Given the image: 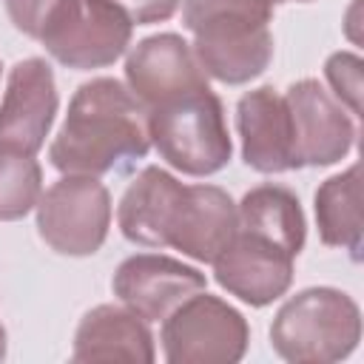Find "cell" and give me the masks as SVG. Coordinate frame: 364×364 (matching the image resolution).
<instances>
[{"instance_id":"obj_1","label":"cell","mask_w":364,"mask_h":364,"mask_svg":"<svg viewBox=\"0 0 364 364\" xmlns=\"http://www.w3.org/2000/svg\"><path fill=\"white\" fill-rule=\"evenodd\" d=\"M148 148V108L125 82L97 77L74 91L48 159L63 173L102 176L142 159Z\"/></svg>"},{"instance_id":"obj_2","label":"cell","mask_w":364,"mask_h":364,"mask_svg":"<svg viewBox=\"0 0 364 364\" xmlns=\"http://www.w3.org/2000/svg\"><path fill=\"white\" fill-rule=\"evenodd\" d=\"M270 0H185L182 26L193 34L191 51L219 82L256 80L273 60Z\"/></svg>"},{"instance_id":"obj_3","label":"cell","mask_w":364,"mask_h":364,"mask_svg":"<svg viewBox=\"0 0 364 364\" xmlns=\"http://www.w3.org/2000/svg\"><path fill=\"white\" fill-rule=\"evenodd\" d=\"M361 338L358 304L336 287H307L290 296L270 324L273 350L293 364L347 358Z\"/></svg>"},{"instance_id":"obj_4","label":"cell","mask_w":364,"mask_h":364,"mask_svg":"<svg viewBox=\"0 0 364 364\" xmlns=\"http://www.w3.org/2000/svg\"><path fill=\"white\" fill-rule=\"evenodd\" d=\"M148 134L159 156L188 176H210L233 154L225 111L210 85L148 108Z\"/></svg>"},{"instance_id":"obj_5","label":"cell","mask_w":364,"mask_h":364,"mask_svg":"<svg viewBox=\"0 0 364 364\" xmlns=\"http://www.w3.org/2000/svg\"><path fill=\"white\" fill-rule=\"evenodd\" d=\"M159 341L171 364H233L247 350L250 327L236 307L199 290L162 318Z\"/></svg>"},{"instance_id":"obj_6","label":"cell","mask_w":364,"mask_h":364,"mask_svg":"<svg viewBox=\"0 0 364 364\" xmlns=\"http://www.w3.org/2000/svg\"><path fill=\"white\" fill-rule=\"evenodd\" d=\"M111 228V196L97 176L65 173L37 199V230L63 256H91Z\"/></svg>"},{"instance_id":"obj_7","label":"cell","mask_w":364,"mask_h":364,"mask_svg":"<svg viewBox=\"0 0 364 364\" xmlns=\"http://www.w3.org/2000/svg\"><path fill=\"white\" fill-rule=\"evenodd\" d=\"M60 97L54 71L43 57L20 60L9 71L0 102V148L34 156L51 131Z\"/></svg>"},{"instance_id":"obj_8","label":"cell","mask_w":364,"mask_h":364,"mask_svg":"<svg viewBox=\"0 0 364 364\" xmlns=\"http://www.w3.org/2000/svg\"><path fill=\"white\" fill-rule=\"evenodd\" d=\"M134 23L111 0H77L60 28L43 40L46 51L77 71L105 68L131 46Z\"/></svg>"},{"instance_id":"obj_9","label":"cell","mask_w":364,"mask_h":364,"mask_svg":"<svg viewBox=\"0 0 364 364\" xmlns=\"http://www.w3.org/2000/svg\"><path fill=\"white\" fill-rule=\"evenodd\" d=\"M290 117H293V134H296V154L299 165H333L344 159L358 136L355 119L344 111L341 102H336L318 80H299L284 94Z\"/></svg>"},{"instance_id":"obj_10","label":"cell","mask_w":364,"mask_h":364,"mask_svg":"<svg viewBox=\"0 0 364 364\" xmlns=\"http://www.w3.org/2000/svg\"><path fill=\"white\" fill-rule=\"evenodd\" d=\"M293 259L279 245L236 228L233 239L210 262L222 290L250 307H264L287 293L293 282Z\"/></svg>"},{"instance_id":"obj_11","label":"cell","mask_w":364,"mask_h":364,"mask_svg":"<svg viewBox=\"0 0 364 364\" xmlns=\"http://www.w3.org/2000/svg\"><path fill=\"white\" fill-rule=\"evenodd\" d=\"M114 296L145 321H162L188 296L208 287L205 273L179 259L159 253H136L114 273Z\"/></svg>"},{"instance_id":"obj_12","label":"cell","mask_w":364,"mask_h":364,"mask_svg":"<svg viewBox=\"0 0 364 364\" xmlns=\"http://www.w3.org/2000/svg\"><path fill=\"white\" fill-rule=\"evenodd\" d=\"M125 80L145 108L208 88V74L196 63L191 43L171 31L145 37L131 48L125 60Z\"/></svg>"},{"instance_id":"obj_13","label":"cell","mask_w":364,"mask_h":364,"mask_svg":"<svg viewBox=\"0 0 364 364\" xmlns=\"http://www.w3.org/2000/svg\"><path fill=\"white\" fill-rule=\"evenodd\" d=\"M236 128L242 136V159L253 171L284 173L301 168L287 100L273 85L253 88L239 100Z\"/></svg>"},{"instance_id":"obj_14","label":"cell","mask_w":364,"mask_h":364,"mask_svg":"<svg viewBox=\"0 0 364 364\" xmlns=\"http://www.w3.org/2000/svg\"><path fill=\"white\" fill-rule=\"evenodd\" d=\"M236 233V202L216 185H185L168 230V245L182 256L210 264Z\"/></svg>"},{"instance_id":"obj_15","label":"cell","mask_w":364,"mask_h":364,"mask_svg":"<svg viewBox=\"0 0 364 364\" xmlns=\"http://www.w3.org/2000/svg\"><path fill=\"white\" fill-rule=\"evenodd\" d=\"M154 336L134 310L100 304L88 310L74 333V361H154Z\"/></svg>"},{"instance_id":"obj_16","label":"cell","mask_w":364,"mask_h":364,"mask_svg":"<svg viewBox=\"0 0 364 364\" xmlns=\"http://www.w3.org/2000/svg\"><path fill=\"white\" fill-rule=\"evenodd\" d=\"M182 188L185 185L173 179L168 171L156 165L142 168L139 176L122 193L117 208V222L122 236L142 247H165Z\"/></svg>"},{"instance_id":"obj_17","label":"cell","mask_w":364,"mask_h":364,"mask_svg":"<svg viewBox=\"0 0 364 364\" xmlns=\"http://www.w3.org/2000/svg\"><path fill=\"white\" fill-rule=\"evenodd\" d=\"M236 228L279 245L290 256L301 253L304 233H307L304 213L296 193L282 185L250 188L236 205Z\"/></svg>"},{"instance_id":"obj_18","label":"cell","mask_w":364,"mask_h":364,"mask_svg":"<svg viewBox=\"0 0 364 364\" xmlns=\"http://www.w3.org/2000/svg\"><path fill=\"white\" fill-rule=\"evenodd\" d=\"M361 185L358 165H350L344 173L330 176L316 191V222L318 236L330 247H344L358 262L361 259Z\"/></svg>"},{"instance_id":"obj_19","label":"cell","mask_w":364,"mask_h":364,"mask_svg":"<svg viewBox=\"0 0 364 364\" xmlns=\"http://www.w3.org/2000/svg\"><path fill=\"white\" fill-rule=\"evenodd\" d=\"M43 193V171L28 154L0 148V222L23 219L37 208Z\"/></svg>"},{"instance_id":"obj_20","label":"cell","mask_w":364,"mask_h":364,"mask_svg":"<svg viewBox=\"0 0 364 364\" xmlns=\"http://www.w3.org/2000/svg\"><path fill=\"white\" fill-rule=\"evenodd\" d=\"M77 0H6V11L17 31L43 43L68 17Z\"/></svg>"},{"instance_id":"obj_21","label":"cell","mask_w":364,"mask_h":364,"mask_svg":"<svg viewBox=\"0 0 364 364\" xmlns=\"http://www.w3.org/2000/svg\"><path fill=\"white\" fill-rule=\"evenodd\" d=\"M324 74L333 91L338 94V100L350 108V114L361 117V60L350 51H336L327 60Z\"/></svg>"},{"instance_id":"obj_22","label":"cell","mask_w":364,"mask_h":364,"mask_svg":"<svg viewBox=\"0 0 364 364\" xmlns=\"http://www.w3.org/2000/svg\"><path fill=\"white\" fill-rule=\"evenodd\" d=\"M134 26H148V23H162L173 17L179 0H111Z\"/></svg>"},{"instance_id":"obj_23","label":"cell","mask_w":364,"mask_h":364,"mask_svg":"<svg viewBox=\"0 0 364 364\" xmlns=\"http://www.w3.org/2000/svg\"><path fill=\"white\" fill-rule=\"evenodd\" d=\"M6 358V330H3V324H0V361Z\"/></svg>"},{"instance_id":"obj_24","label":"cell","mask_w":364,"mask_h":364,"mask_svg":"<svg viewBox=\"0 0 364 364\" xmlns=\"http://www.w3.org/2000/svg\"><path fill=\"white\" fill-rule=\"evenodd\" d=\"M270 3L276 6V3H310V0H270Z\"/></svg>"}]
</instances>
